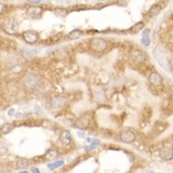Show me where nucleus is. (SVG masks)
<instances>
[{
    "label": "nucleus",
    "instance_id": "f257e3e1",
    "mask_svg": "<svg viewBox=\"0 0 173 173\" xmlns=\"http://www.w3.org/2000/svg\"><path fill=\"white\" fill-rule=\"evenodd\" d=\"M153 55H154V59L157 61V62L160 64L161 67L165 69V71H169V62L167 56L165 55L164 51L161 49L159 46H157L155 49L153 50Z\"/></svg>",
    "mask_w": 173,
    "mask_h": 173
},
{
    "label": "nucleus",
    "instance_id": "f03ea898",
    "mask_svg": "<svg viewBox=\"0 0 173 173\" xmlns=\"http://www.w3.org/2000/svg\"><path fill=\"white\" fill-rule=\"evenodd\" d=\"M107 47V42L101 38H94L91 41V48L94 51L101 52L104 51Z\"/></svg>",
    "mask_w": 173,
    "mask_h": 173
},
{
    "label": "nucleus",
    "instance_id": "7ed1b4c3",
    "mask_svg": "<svg viewBox=\"0 0 173 173\" xmlns=\"http://www.w3.org/2000/svg\"><path fill=\"white\" fill-rule=\"evenodd\" d=\"M38 83H39V78L36 74L30 73L24 78V84L26 85V87L30 89L36 87Z\"/></svg>",
    "mask_w": 173,
    "mask_h": 173
},
{
    "label": "nucleus",
    "instance_id": "20e7f679",
    "mask_svg": "<svg viewBox=\"0 0 173 173\" xmlns=\"http://www.w3.org/2000/svg\"><path fill=\"white\" fill-rule=\"evenodd\" d=\"M23 38L27 43V44H35L39 40V35L36 31L33 30H27L23 33Z\"/></svg>",
    "mask_w": 173,
    "mask_h": 173
},
{
    "label": "nucleus",
    "instance_id": "39448f33",
    "mask_svg": "<svg viewBox=\"0 0 173 173\" xmlns=\"http://www.w3.org/2000/svg\"><path fill=\"white\" fill-rule=\"evenodd\" d=\"M120 140L127 144L133 143L135 140V134L130 130H125L120 133Z\"/></svg>",
    "mask_w": 173,
    "mask_h": 173
},
{
    "label": "nucleus",
    "instance_id": "423d86ee",
    "mask_svg": "<svg viewBox=\"0 0 173 173\" xmlns=\"http://www.w3.org/2000/svg\"><path fill=\"white\" fill-rule=\"evenodd\" d=\"M42 13H43V9L36 6L30 7V8L27 11V14L32 19H39L42 16Z\"/></svg>",
    "mask_w": 173,
    "mask_h": 173
},
{
    "label": "nucleus",
    "instance_id": "0eeeda50",
    "mask_svg": "<svg viewBox=\"0 0 173 173\" xmlns=\"http://www.w3.org/2000/svg\"><path fill=\"white\" fill-rule=\"evenodd\" d=\"M131 59L133 62H136V63H140L144 61L145 59V55L144 53L139 49H133L131 51Z\"/></svg>",
    "mask_w": 173,
    "mask_h": 173
},
{
    "label": "nucleus",
    "instance_id": "6e6552de",
    "mask_svg": "<svg viewBox=\"0 0 173 173\" xmlns=\"http://www.w3.org/2000/svg\"><path fill=\"white\" fill-rule=\"evenodd\" d=\"M160 157L165 161H169L173 158V148L165 147L160 150Z\"/></svg>",
    "mask_w": 173,
    "mask_h": 173
},
{
    "label": "nucleus",
    "instance_id": "1a4fd4ad",
    "mask_svg": "<svg viewBox=\"0 0 173 173\" xmlns=\"http://www.w3.org/2000/svg\"><path fill=\"white\" fill-rule=\"evenodd\" d=\"M149 81L154 86H160L163 82V78L157 72H151L149 76Z\"/></svg>",
    "mask_w": 173,
    "mask_h": 173
},
{
    "label": "nucleus",
    "instance_id": "9d476101",
    "mask_svg": "<svg viewBox=\"0 0 173 173\" xmlns=\"http://www.w3.org/2000/svg\"><path fill=\"white\" fill-rule=\"evenodd\" d=\"M64 105H66V99L62 97H53L51 99V106L55 109H61Z\"/></svg>",
    "mask_w": 173,
    "mask_h": 173
},
{
    "label": "nucleus",
    "instance_id": "9b49d317",
    "mask_svg": "<svg viewBox=\"0 0 173 173\" xmlns=\"http://www.w3.org/2000/svg\"><path fill=\"white\" fill-rule=\"evenodd\" d=\"M90 124V120L88 118H86L84 117H82L80 118H78L75 122V127L78 128V129H80V130H85V129H87L88 126Z\"/></svg>",
    "mask_w": 173,
    "mask_h": 173
},
{
    "label": "nucleus",
    "instance_id": "f8f14e48",
    "mask_svg": "<svg viewBox=\"0 0 173 173\" xmlns=\"http://www.w3.org/2000/svg\"><path fill=\"white\" fill-rule=\"evenodd\" d=\"M5 30L8 32H16L18 30V23L14 19H9L5 24Z\"/></svg>",
    "mask_w": 173,
    "mask_h": 173
},
{
    "label": "nucleus",
    "instance_id": "ddd939ff",
    "mask_svg": "<svg viewBox=\"0 0 173 173\" xmlns=\"http://www.w3.org/2000/svg\"><path fill=\"white\" fill-rule=\"evenodd\" d=\"M60 139L62 143V145L64 146H69L70 143L72 141V138H71V135H70V133L68 131H63L60 136Z\"/></svg>",
    "mask_w": 173,
    "mask_h": 173
},
{
    "label": "nucleus",
    "instance_id": "4468645a",
    "mask_svg": "<svg viewBox=\"0 0 173 173\" xmlns=\"http://www.w3.org/2000/svg\"><path fill=\"white\" fill-rule=\"evenodd\" d=\"M141 43L143 46H149L150 44V39L149 36V30H145L142 34V39H141Z\"/></svg>",
    "mask_w": 173,
    "mask_h": 173
},
{
    "label": "nucleus",
    "instance_id": "2eb2a0df",
    "mask_svg": "<svg viewBox=\"0 0 173 173\" xmlns=\"http://www.w3.org/2000/svg\"><path fill=\"white\" fill-rule=\"evenodd\" d=\"M58 154H59V153H58L57 150H55V149H50V150H48V152L45 155V157H46V160L51 161V160L56 159V158L58 157Z\"/></svg>",
    "mask_w": 173,
    "mask_h": 173
},
{
    "label": "nucleus",
    "instance_id": "dca6fc26",
    "mask_svg": "<svg viewBox=\"0 0 173 173\" xmlns=\"http://www.w3.org/2000/svg\"><path fill=\"white\" fill-rule=\"evenodd\" d=\"M28 165H30V162H28L27 159H25V158H20L16 163V167L18 168H25L28 167Z\"/></svg>",
    "mask_w": 173,
    "mask_h": 173
},
{
    "label": "nucleus",
    "instance_id": "f3484780",
    "mask_svg": "<svg viewBox=\"0 0 173 173\" xmlns=\"http://www.w3.org/2000/svg\"><path fill=\"white\" fill-rule=\"evenodd\" d=\"M82 35V30H72L69 34H68V38L71 40H76L78 39Z\"/></svg>",
    "mask_w": 173,
    "mask_h": 173
},
{
    "label": "nucleus",
    "instance_id": "a211bd4d",
    "mask_svg": "<svg viewBox=\"0 0 173 173\" xmlns=\"http://www.w3.org/2000/svg\"><path fill=\"white\" fill-rule=\"evenodd\" d=\"M161 11V7L159 5H154L152 6L151 8L149 9V16H155L157 15L158 13H159Z\"/></svg>",
    "mask_w": 173,
    "mask_h": 173
},
{
    "label": "nucleus",
    "instance_id": "6ab92c4d",
    "mask_svg": "<svg viewBox=\"0 0 173 173\" xmlns=\"http://www.w3.org/2000/svg\"><path fill=\"white\" fill-rule=\"evenodd\" d=\"M13 130V126L11 124H4L2 127H1V132L3 134H7L11 133Z\"/></svg>",
    "mask_w": 173,
    "mask_h": 173
},
{
    "label": "nucleus",
    "instance_id": "aec40b11",
    "mask_svg": "<svg viewBox=\"0 0 173 173\" xmlns=\"http://www.w3.org/2000/svg\"><path fill=\"white\" fill-rule=\"evenodd\" d=\"M63 165V162H62V161H57V162H55V163L48 164V165H47V168H48L49 169H51V170H54L55 168L61 167V165Z\"/></svg>",
    "mask_w": 173,
    "mask_h": 173
},
{
    "label": "nucleus",
    "instance_id": "412c9836",
    "mask_svg": "<svg viewBox=\"0 0 173 173\" xmlns=\"http://www.w3.org/2000/svg\"><path fill=\"white\" fill-rule=\"evenodd\" d=\"M143 27H144V24L142 23V22H139V23H137V24H135L133 27H132V31L133 32V33H138L142 28H143Z\"/></svg>",
    "mask_w": 173,
    "mask_h": 173
},
{
    "label": "nucleus",
    "instance_id": "4be33fe9",
    "mask_svg": "<svg viewBox=\"0 0 173 173\" xmlns=\"http://www.w3.org/2000/svg\"><path fill=\"white\" fill-rule=\"evenodd\" d=\"M55 13L58 14V15L64 16V15H66V14H67V11L66 9H56Z\"/></svg>",
    "mask_w": 173,
    "mask_h": 173
},
{
    "label": "nucleus",
    "instance_id": "5701e85b",
    "mask_svg": "<svg viewBox=\"0 0 173 173\" xmlns=\"http://www.w3.org/2000/svg\"><path fill=\"white\" fill-rule=\"evenodd\" d=\"M22 54L25 58H27V59H32V54L30 52V51H27V49H23L22 50Z\"/></svg>",
    "mask_w": 173,
    "mask_h": 173
},
{
    "label": "nucleus",
    "instance_id": "b1692460",
    "mask_svg": "<svg viewBox=\"0 0 173 173\" xmlns=\"http://www.w3.org/2000/svg\"><path fill=\"white\" fill-rule=\"evenodd\" d=\"M27 2H30V3H39L41 2V0H27Z\"/></svg>",
    "mask_w": 173,
    "mask_h": 173
},
{
    "label": "nucleus",
    "instance_id": "393cba45",
    "mask_svg": "<svg viewBox=\"0 0 173 173\" xmlns=\"http://www.w3.org/2000/svg\"><path fill=\"white\" fill-rule=\"evenodd\" d=\"M31 171L32 172H39V170L37 168H31Z\"/></svg>",
    "mask_w": 173,
    "mask_h": 173
}]
</instances>
